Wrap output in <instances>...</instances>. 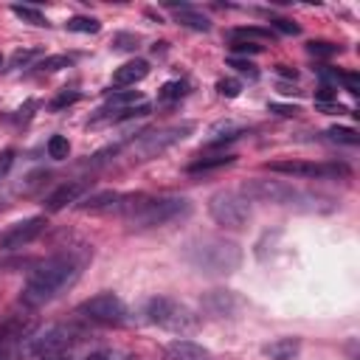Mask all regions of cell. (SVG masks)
I'll use <instances>...</instances> for the list:
<instances>
[{
	"instance_id": "1",
	"label": "cell",
	"mask_w": 360,
	"mask_h": 360,
	"mask_svg": "<svg viewBox=\"0 0 360 360\" xmlns=\"http://www.w3.org/2000/svg\"><path fill=\"white\" fill-rule=\"evenodd\" d=\"M79 276H82V259L73 250L48 256L28 273L25 287H22V301L28 307H42L53 301L56 295H62L68 287H73Z\"/></svg>"
},
{
	"instance_id": "2",
	"label": "cell",
	"mask_w": 360,
	"mask_h": 360,
	"mask_svg": "<svg viewBox=\"0 0 360 360\" xmlns=\"http://www.w3.org/2000/svg\"><path fill=\"white\" fill-rule=\"evenodd\" d=\"M191 214L188 197H149V194H124L121 217L132 228H158L174 219H183Z\"/></svg>"
},
{
	"instance_id": "3",
	"label": "cell",
	"mask_w": 360,
	"mask_h": 360,
	"mask_svg": "<svg viewBox=\"0 0 360 360\" xmlns=\"http://www.w3.org/2000/svg\"><path fill=\"white\" fill-rule=\"evenodd\" d=\"M183 259L205 276H231L242 264V248L222 236H197L186 242Z\"/></svg>"
},
{
	"instance_id": "4",
	"label": "cell",
	"mask_w": 360,
	"mask_h": 360,
	"mask_svg": "<svg viewBox=\"0 0 360 360\" xmlns=\"http://www.w3.org/2000/svg\"><path fill=\"white\" fill-rule=\"evenodd\" d=\"M242 194L248 200H262V202H276V205H290L298 211H329L335 202L332 197L290 186L284 180H248L242 186Z\"/></svg>"
},
{
	"instance_id": "5",
	"label": "cell",
	"mask_w": 360,
	"mask_h": 360,
	"mask_svg": "<svg viewBox=\"0 0 360 360\" xmlns=\"http://www.w3.org/2000/svg\"><path fill=\"white\" fill-rule=\"evenodd\" d=\"M143 315L149 323L174 332V335H191L202 326V318L183 301H174L169 295H152L143 304Z\"/></svg>"
},
{
	"instance_id": "6",
	"label": "cell",
	"mask_w": 360,
	"mask_h": 360,
	"mask_svg": "<svg viewBox=\"0 0 360 360\" xmlns=\"http://www.w3.org/2000/svg\"><path fill=\"white\" fill-rule=\"evenodd\" d=\"M191 132H194V121H180V124H169V127H160V129L143 132L138 141H132V143H129V158H132L135 163L152 160V158L163 155L166 149H172L174 143L186 141Z\"/></svg>"
},
{
	"instance_id": "7",
	"label": "cell",
	"mask_w": 360,
	"mask_h": 360,
	"mask_svg": "<svg viewBox=\"0 0 360 360\" xmlns=\"http://www.w3.org/2000/svg\"><path fill=\"white\" fill-rule=\"evenodd\" d=\"M79 340H82V329H76L70 323H53L45 332H34L31 338H25L20 343V352L28 354V357L59 354V352H70Z\"/></svg>"
},
{
	"instance_id": "8",
	"label": "cell",
	"mask_w": 360,
	"mask_h": 360,
	"mask_svg": "<svg viewBox=\"0 0 360 360\" xmlns=\"http://www.w3.org/2000/svg\"><path fill=\"white\" fill-rule=\"evenodd\" d=\"M208 214H211V219L217 225L239 231L250 219V202H248V197L242 191H217L208 200Z\"/></svg>"
},
{
	"instance_id": "9",
	"label": "cell",
	"mask_w": 360,
	"mask_h": 360,
	"mask_svg": "<svg viewBox=\"0 0 360 360\" xmlns=\"http://www.w3.org/2000/svg\"><path fill=\"white\" fill-rule=\"evenodd\" d=\"M76 312L82 318H87L90 323H101V326H121L127 321V304L115 292L90 295L87 301H82L76 307Z\"/></svg>"
},
{
	"instance_id": "10",
	"label": "cell",
	"mask_w": 360,
	"mask_h": 360,
	"mask_svg": "<svg viewBox=\"0 0 360 360\" xmlns=\"http://www.w3.org/2000/svg\"><path fill=\"white\" fill-rule=\"evenodd\" d=\"M270 172L287 177H340L349 174L343 163H309V160H273L267 163Z\"/></svg>"
},
{
	"instance_id": "11",
	"label": "cell",
	"mask_w": 360,
	"mask_h": 360,
	"mask_svg": "<svg viewBox=\"0 0 360 360\" xmlns=\"http://www.w3.org/2000/svg\"><path fill=\"white\" fill-rule=\"evenodd\" d=\"M45 228H48L45 217H25L0 233V250H20V248L31 245L34 239H39L45 233Z\"/></svg>"
},
{
	"instance_id": "12",
	"label": "cell",
	"mask_w": 360,
	"mask_h": 360,
	"mask_svg": "<svg viewBox=\"0 0 360 360\" xmlns=\"http://www.w3.org/2000/svg\"><path fill=\"white\" fill-rule=\"evenodd\" d=\"M242 304H245L242 295H236L233 290H208L200 298V307L214 318H231L233 312L242 309Z\"/></svg>"
},
{
	"instance_id": "13",
	"label": "cell",
	"mask_w": 360,
	"mask_h": 360,
	"mask_svg": "<svg viewBox=\"0 0 360 360\" xmlns=\"http://www.w3.org/2000/svg\"><path fill=\"white\" fill-rule=\"evenodd\" d=\"M163 354H166V360H214V354L205 346H200L194 340H186V338L169 340L163 346Z\"/></svg>"
},
{
	"instance_id": "14",
	"label": "cell",
	"mask_w": 360,
	"mask_h": 360,
	"mask_svg": "<svg viewBox=\"0 0 360 360\" xmlns=\"http://www.w3.org/2000/svg\"><path fill=\"white\" fill-rule=\"evenodd\" d=\"M121 202H124L121 191H98V194H90L87 200H82L76 208L90 211V214H121Z\"/></svg>"
},
{
	"instance_id": "15",
	"label": "cell",
	"mask_w": 360,
	"mask_h": 360,
	"mask_svg": "<svg viewBox=\"0 0 360 360\" xmlns=\"http://www.w3.org/2000/svg\"><path fill=\"white\" fill-rule=\"evenodd\" d=\"M149 76V62L146 59H129L121 68H115L112 73V84L118 87H135L138 82H143Z\"/></svg>"
},
{
	"instance_id": "16",
	"label": "cell",
	"mask_w": 360,
	"mask_h": 360,
	"mask_svg": "<svg viewBox=\"0 0 360 360\" xmlns=\"http://www.w3.org/2000/svg\"><path fill=\"white\" fill-rule=\"evenodd\" d=\"M82 191H84V183H62V186H56L48 197H45V211H62L65 205H70V202H79V197H82Z\"/></svg>"
},
{
	"instance_id": "17",
	"label": "cell",
	"mask_w": 360,
	"mask_h": 360,
	"mask_svg": "<svg viewBox=\"0 0 360 360\" xmlns=\"http://www.w3.org/2000/svg\"><path fill=\"white\" fill-rule=\"evenodd\" d=\"M166 8L174 14V20L180 22V25H186V28H194V31H208L211 28V20L202 14V11H197L194 6H177V3H166Z\"/></svg>"
},
{
	"instance_id": "18",
	"label": "cell",
	"mask_w": 360,
	"mask_h": 360,
	"mask_svg": "<svg viewBox=\"0 0 360 360\" xmlns=\"http://www.w3.org/2000/svg\"><path fill=\"white\" fill-rule=\"evenodd\" d=\"M245 132H248V127H245V124L225 118V121H217V124H211V127H208V143H211V146H217V143H225V141H236V138H239V135H245Z\"/></svg>"
},
{
	"instance_id": "19",
	"label": "cell",
	"mask_w": 360,
	"mask_h": 360,
	"mask_svg": "<svg viewBox=\"0 0 360 360\" xmlns=\"http://www.w3.org/2000/svg\"><path fill=\"white\" fill-rule=\"evenodd\" d=\"M262 352H264V357H270V360H292V357L301 352V340H298V338H278V340L267 343Z\"/></svg>"
},
{
	"instance_id": "20",
	"label": "cell",
	"mask_w": 360,
	"mask_h": 360,
	"mask_svg": "<svg viewBox=\"0 0 360 360\" xmlns=\"http://www.w3.org/2000/svg\"><path fill=\"white\" fill-rule=\"evenodd\" d=\"M236 160V155H231V152H217V155H202V158H197V160H191L188 166H186V172L188 174H197V172H211V169H219V166H231Z\"/></svg>"
},
{
	"instance_id": "21",
	"label": "cell",
	"mask_w": 360,
	"mask_h": 360,
	"mask_svg": "<svg viewBox=\"0 0 360 360\" xmlns=\"http://www.w3.org/2000/svg\"><path fill=\"white\" fill-rule=\"evenodd\" d=\"M135 104H143L141 90H115V93H110V96H107L104 110L118 112V110H127V107H135Z\"/></svg>"
},
{
	"instance_id": "22",
	"label": "cell",
	"mask_w": 360,
	"mask_h": 360,
	"mask_svg": "<svg viewBox=\"0 0 360 360\" xmlns=\"http://www.w3.org/2000/svg\"><path fill=\"white\" fill-rule=\"evenodd\" d=\"M65 25H68V31H76V34H98L101 31V22L96 17H84V14L70 17Z\"/></svg>"
},
{
	"instance_id": "23",
	"label": "cell",
	"mask_w": 360,
	"mask_h": 360,
	"mask_svg": "<svg viewBox=\"0 0 360 360\" xmlns=\"http://www.w3.org/2000/svg\"><path fill=\"white\" fill-rule=\"evenodd\" d=\"M11 14L20 17V20H25V22H31V25H48L45 14H42L39 8H34V6H20V3H14V6H11Z\"/></svg>"
},
{
	"instance_id": "24",
	"label": "cell",
	"mask_w": 360,
	"mask_h": 360,
	"mask_svg": "<svg viewBox=\"0 0 360 360\" xmlns=\"http://www.w3.org/2000/svg\"><path fill=\"white\" fill-rule=\"evenodd\" d=\"M42 56V48H17L14 53H11V59H8V65L11 68H28L34 59H39Z\"/></svg>"
},
{
	"instance_id": "25",
	"label": "cell",
	"mask_w": 360,
	"mask_h": 360,
	"mask_svg": "<svg viewBox=\"0 0 360 360\" xmlns=\"http://www.w3.org/2000/svg\"><path fill=\"white\" fill-rule=\"evenodd\" d=\"M231 39H270V28H256V25H242V28H233L231 31Z\"/></svg>"
},
{
	"instance_id": "26",
	"label": "cell",
	"mask_w": 360,
	"mask_h": 360,
	"mask_svg": "<svg viewBox=\"0 0 360 360\" xmlns=\"http://www.w3.org/2000/svg\"><path fill=\"white\" fill-rule=\"evenodd\" d=\"M45 149H48V155H51L53 160H65V158L70 155V143H68L65 135H51Z\"/></svg>"
},
{
	"instance_id": "27",
	"label": "cell",
	"mask_w": 360,
	"mask_h": 360,
	"mask_svg": "<svg viewBox=\"0 0 360 360\" xmlns=\"http://www.w3.org/2000/svg\"><path fill=\"white\" fill-rule=\"evenodd\" d=\"M326 135L332 141H338V143H349V146H357L360 143V135L354 129H349V127H329Z\"/></svg>"
},
{
	"instance_id": "28",
	"label": "cell",
	"mask_w": 360,
	"mask_h": 360,
	"mask_svg": "<svg viewBox=\"0 0 360 360\" xmlns=\"http://www.w3.org/2000/svg\"><path fill=\"white\" fill-rule=\"evenodd\" d=\"M70 56H65V53H56V56H45L37 68L42 70V73H53V70H62V68H70Z\"/></svg>"
},
{
	"instance_id": "29",
	"label": "cell",
	"mask_w": 360,
	"mask_h": 360,
	"mask_svg": "<svg viewBox=\"0 0 360 360\" xmlns=\"http://www.w3.org/2000/svg\"><path fill=\"white\" fill-rule=\"evenodd\" d=\"M217 93H219L222 98H236V96L242 93V82H239V79H219V82H217Z\"/></svg>"
},
{
	"instance_id": "30",
	"label": "cell",
	"mask_w": 360,
	"mask_h": 360,
	"mask_svg": "<svg viewBox=\"0 0 360 360\" xmlns=\"http://www.w3.org/2000/svg\"><path fill=\"white\" fill-rule=\"evenodd\" d=\"M307 51L312 53V56H335L338 51H340V45H332V42H323V39H318V42H307Z\"/></svg>"
},
{
	"instance_id": "31",
	"label": "cell",
	"mask_w": 360,
	"mask_h": 360,
	"mask_svg": "<svg viewBox=\"0 0 360 360\" xmlns=\"http://www.w3.org/2000/svg\"><path fill=\"white\" fill-rule=\"evenodd\" d=\"M138 42H141V39H138L135 34H115V37H112V48H115V51H135Z\"/></svg>"
},
{
	"instance_id": "32",
	"label": "cell",
	"mask_w": 360,
	"mask_h": 360,
	"mask_svg": "<svg viewBox=\"0 0 360 360\" xmlns=\"http://www.w3.org/2000/svg\"><path fill=\"white\" fill-rule=\"evenodd\" d=\"M335 82H340L352 96L360 93V79H357V73H340V70H335Z\"/></svg>"
},
{
	"instance_id": "33",
	"label": "cell",
	"mask_w": 360,
	"mask_h": 360,
	"mask_svg": "<svg viewBox=\"0 0 360 360\" xmlns=\"http://www.w3.org/2000/svg\"><path fill=\"white\" fill-rule=\"evenodd\" d=\"M183 93H186V82H166V84L160 87V93H158V96L169 101V98H180Z\"/></svg>"
},
{
	"instance_id": "34",
	"label": "cell",
	"mask_w": 360,
	"mask_h": 360,
	"mask_svg": "<svg viewBox=\"0 0 360 360\" xmlns=\"http://www.w3.org/2000/svg\"><path fill=\"white\" fill-rule=\"evenodd\" d=\"M231 51H233V56H239V53H262V45L245 42V39H231Z\"/></svg>"
},
{
	"instance_id": "35",
	"label": "cell",
	"mask_w": 360,
	"mask_h": 360,
	"mask_svg": "<svg viewBox=\"0 0 360 360\" xmlns=\"http://www.w3.org/2000/svg\"><path fill=\"white\" fill-rule=\"evenodd\" d=\"M73 101H79V93L73 90V93H59L53 101H51V110H62V107H70Z\"/></svg>"
},
{
	"instance_id": "36",
	"label": "cell",
	"mask_w": 360,
	"mask_h": 360,
	"mask_svg": "<svg viewBox=\"0 0 360 360\" xmlns=\"http://www.w3.org/2000/svg\"><path fill=\"white\" fill-rule=\"evenodd\" d=\"M270 25H273V28H278V31H284V34H298V31H301L292 20H284V17H273V20H270Z\"/></svg>"
},
{
	"instance_id": "37",
	"label": "cell",
	"mask_w": 360,
	"mask_h": 360,
	"mask_svg": "<svg viewBox=\"0 0 360 360\" xmlns=\"http://www.w3.org/2000/svg\"><path fill=\"white\" fill-rule=\"evenodd\" d=\"M228 65H231V68H236V70H242V73H248V76H256V68H253V62H248V59L231 56V59H228Z\"/></svg>"
},
{
	"instance_id": "38",
	"label": "cell",
	"mask_w": 360,
	"mask_h": 360,
	"mask_svg": "<svg viewBox=\"0 0 360 360\" xmlns=\"http://www.w3.org/2000/svg\"><path fill=\"white\" fill-rule=\"evenodd\" d=\"M270 112L284 115V118H292V115H298V107H295V104H278V101H273V104H270Z\"/></svg>"
},
{
	"instance_id": "39",
	"label": "cell",
	"mask_w": 360,
	"mask_h": 360,
	"mask_svg": "<svg viewBox=\"0 0 360 360\" xmlns=\"http://www.w3.org/2000/svg\"><path fill=\"white\" fill-rule=\"evenodd\" d=\"M11 163H14V152L11 149H6V152H0V177L11 169Z\"/></svg>"
},
{
	"instance_id": "40",
	"label": "cell",
	"mask_w": 360,
	"mask_h": 360,
	"mask_svg": "<svg viewBox=\"0 0 360 360\" xmlns=\"http://www.w3.org/2000/svg\"><path fill=\"white\" fill-rule=\"evenodd\" d=\"M276 73L278 76H287V79H298V70L290 68V65H276Z\"/></svg>"
},
{
	"instance_id": "41",
	"label": "cell",
	"mask_w": 360,
	"mask_h": 360,
	"mask_svg": "<svg viewBox=\"0 0 360 360\" xmlns=\"http://www.w3.org/2000/svg\"><path fill=\"white\" fill-rule=\"evenodd\" d=\"M37 360H70V357H68V352H59V354H42Z\"/></svg>"
},
{
	"instance_id": "42",
	"label": "cell",
	"mask_w": 360,
	"mask_h": 360,
	"mask_svg": "<svg viewBox=\"0 0 360 360\" xmlns=\"http://www.w3.org/2000/svg\"><path fill=\"white\" fill-rule=\"evenodd\" d=\"M84 360H112V357H110L107 352H90V354H87Z\"/></svg>"
},
{
	"instance_id": "43",
	"label": "cell",
	"mask_w": 360,
	"mask_h": 360,
	"mask_svg": "<svg viewBox=\"0 0 360 360\" xmlns=\"http://www.w3.org/2000/svg\"><path fill=\"white\" fill-rule=\"evenodd\" d=\"M0 360H8V354H6V352H0Z\"/></svg>"
},
{
	"instance_id": "44",
	"label": "cell",
	"mask_w": 360,
	"mask_h": 360,
	"mask_svg": "<svg viewBox=\"0 0 360 360\" xmlns=\"http://www.w3.org/2000/svg\"><path fill=\"white\" fill-rule=\"evenodd\" d=\"M0 65H3V59H0Z\"/></svg>"
}]
</instances>
